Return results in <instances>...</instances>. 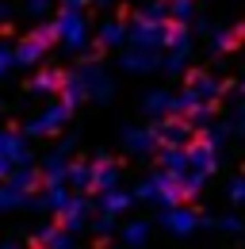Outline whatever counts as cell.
Wrapping results in <instances>:
<instances>
[{"mask_svg": "<svg viewBox=\"0 0 245 249\" xmlns=\"http://www.w3.org/2000/svg\"><path fill=\"white\" fill-rule=\"evenodd\" d=\"M188 161H192V169H195V173H207V177H211L214 165H218V150H214L211 142H203V138H199V142H192V146H188Z\"/></svg>", "mask_w": 245, "mask_h": 249, "instance_id": "cell-1", "label": "cell"}, {"mask_svg": "<svg viewBox=\"0 0 245 249\" xmlns=\"http://www.w3.org/2000/svg\"><path fill=\"white\" fill-rule=\"evenodd\" d=\"M199 222H203V218L195 215L192 207H165V226H169L173 234H192Z\"/></svg>", "mask_w": 245, "mask_h": 249, "instance_id": "cell-2", "label": "cell"}, {"mask_svg": "<svg viewBox=\"0 0 245 249\" xmlns=\"http://www.w3.org/2000/svg\"><path fill=\"white\" fill-rule=\"evenodd\" d=\"M188 89L199 96L203 104H211L214 96H222V92H226V85H222L218 77H211V73H192V85H188Z\"/></svg>", "mask_w": 245, "mask_h": 249, "instance_id": "cell-3", "label": "cell"}, {"mask_svg": "<svg viewBox=\"0 0 245 249\" xmlns=\"http://www.w3.org/2000/svg\"><path fill=\"white\" fill-rule=\"evenodd\" d=\"M165 46H169L173 54H188V46H192V42H188V31H184L180 23H176V27H169V38H165Z\"/></svg>", "mask_w": 245, "mask_h": 249, "instance_id": "cell-4", "label": "cell"}, {"mask_svg": "<svg viewBox=\"0 0 245 249\" xmlns=\"http://www.w3.org/2000/svg\"><path fill=\"white\" fill-rule=\"evenodd\" d=\"M169 12H173V19L184 27V23H192V16H195V0H173Z\"/></svg>", "mask_w": 245, "mask_h": 249, "instance_id": "cell-5", "label": "cell"}, {"mask_svg": "<svg viewBox=\"0 0 245 249\" xmlns=\"http://www.w3.org/2000/svg\"><path fill=\"white\" fill-rule=\"evenodd\" d=\"M161 138H169L173 146H180V142L192 138V126H188V123H165V134H161Z\"/></svg>", "mask_w": 245, "mask_h": 249, "instance_id": "cell-6", "label": "cell"}, {"mask_svg": "<svg viewBox=\"0 0 245 249\" xmlns=\"http://www.w3.org/2000/svg\"><path fill=\"white\" fill-rule=\"evenodd\" d=\"M238 38H242V27H230V31H214V50L222 54V50L238 46Z\"/></svg>", "mask_w": 245, "mask_h": 249, "instance_id": "cell-7", "label": "cell"}, {"mask_svg": "<svg viewBox=\"0 0 245 249\" xmlns=\"http://www.w3.org/2000/svg\"><path fill=\"white\" fill-rule=\"evenodd\" d=\"M180 184H184V196H195L199 188L207 184V173H195V169H192V173H184V177H180Z\"/></svg>", "mask_w": 245, "mask_h": 249, "instance_id": "cell-8", "label": "cell"}, {"mask_svg": "<svg viewBox=\"0 0 245 249\" xmlns=\"http://www.w3.org/2000/svg\"><path fill=\"white\" fill-rule=\"evenodd\" d=\"M146 107H150L153 115H161V111H173V96H169V92H153L150 100H146Z\"/></svg>", "mask_w": 245, "mask_h": 249, "instance_id": "cell-9", "label": "cell"}, {"mask_svg": "<svg viewBox=\"0 0 245 249\" xmlns=\"http://www.w3.org/2000/svg\"><path fill=\"white\" fill-rule=\"evenodd\" d=\"M226 196H230V203H245V177H234L230 188H226Z\"/></svg>", "mask_w": 245, "mask_h": 249, "instance_id": "cell-10", "label": "cell"}, {"mask_svg": "<svg viewBox=\"0 0 245 249\" xmlns=\"http://www.w3.org/2000/svg\"><path fill=\"white\" fill-rule=\"evenodd\" d=\"M126 65H130V69H153V65H157V58H153V54H130V58H126Z\"/></svg>", "mask_w": 245, "mask_h": 249, "instance_id": "cell-11", "label": "cell"}, {"mask_svg": "<svg viewBox=\"0 0 245 249\" xmlns=\"http://www.w3.org/2000/svg\"><path fill=\"white\" fill-rule=\"evenodd\" d=\"M130 146H134V150H153V134L150 130H134V134H130Z\"/></svg>", "mask_w": 245, "mask_h": 249, "instance_id": "cell-12", "label": "cell"}, {"mask_svg": "<svg viewBox=\"0 0 245 249\" xmlns=\"http://www.w3.org/2000/svg\"><path fill=\"white\" fill-rule=\"evenodd\" d=\"M146 234H150V230H146V222H134V226L126 230V242H130V246H142V242H146Z\"/></svg>", "mask_w": 245, "mask_h": 249, "instance_id": "cell-13", "label": "cell"}, {"mask_svg": "<svg viewBox=\"0 0 245 249\" xmlns=\"http://www.w3.org/2000/svg\"><path fill=\"white\" fill-rule=\"evenodd\" d=\"M218 230H226V234H238V230H242V218H238V215H222V218H218Z\"/></svg>", "mask_w": 245, "mask_h": 249, "instance_id": "cell-14", "label": "cell"}, {"mask_svg": "<svg viewBox=\"0 0 245 249\" xmlns=\"http://www.w3.org/2000/svg\"><path fill=\"white\" fill-rule=\"evenodd\" d=\"M226 134H230V130H226V126H211V130H207V138H203V142H211L214 150H218V146H222V142H226Z\"/></svg>", "mask_w": 245, "mask_h": 249, "instance_id": "cell-15", "label": "cell"}, {"mask_svg": "<svg viewBox=\"0 0 245 249\" xmlns=\"http://www.w3.org/2000/svg\"><path fill=\"white\" fill-rule=\"evenodd\" d=\"M104 38H107V42H119V38H122V27H119V23H111V27H104Z\"/></svg>", "mask_w": 245, "mask_h": 249, "instance_id": "cell-16", "label": "cell"}, {"mask_svg": "<svg viewBox=\"0 0 245 249\" xmlns=\"http://www.w3.org/2000/svg\"><path fill=\"white\" fill-rule=\"evenodd\" d=\"M238 130L245 134V104H242V111H238Z\"/></svg>", "mask_w": 245, "mask_h": 249, "instance_id": "cell-17", "label": "cell"}, {"mask_svg": "<svg viewBox=\"0 0 245 249\" xmlns=\"http://www.w3.org/2000/svg\"><path fill=\"white\" fill-rule=\"evenodd\" d=\"M238 92H242V100H245V81H242V89H238Z\"/></svg>", "mask_w": 245, "mask_h": 249, "instance_id": "cell-18", "label": "cell"}]
</instances>
